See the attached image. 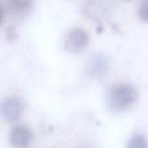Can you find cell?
<instances>
[{"label": "cell", "mask_w": 148, "mask_h": 148, "mask_svg": "<svg viewBox=\"0 0 148 148\" xmlns=\"http://www.w3.org/2000/svg\"><path fill=\"white\" fill-rule=\"evenodd\" d=\"M89 41L86 32L81 28H75L71 31L65 38V48L71 52H78L85 48Z\"/></svg>", "instance_id": "7a4b0ae2"}, {"label": "cell", "mask_w": 148, "mask_h": 148, "mask_svg": "<svg viewBox=\"0 0 148 148\" xmlns=\"http://www.w3.org/2000/svg\"><path fill=\"white\" fill-rule=\"evenodd\" d=\"M127 148H148V141L141 134H136L129 140Z\"/></svg>", "instance_id": "8992f818"}, {"label": "cell", "mask_w": 148, "mask_h": 148, "mask_svg": "<svg viewBox=\"0 0 148 148\" xmlns=\"http://www.w3.org/2000/svg\"><path fill=\"white\" fill-rule=\"evenodd\" d=\"M23 112V104L17 98H8L0 105V114L6 121L14 122L18 119Z\"/></svg>", "instance_id": "3957f363"}, {"label": "cell", "mask_w": 148, "mask_h": 148, "mask_svg": "<svg viewBox=\"0 0 148 148\" xmlns=\"http://www.w3.org/2000/svg\"><path fill=\"white\" fill-rule=\"evenodd\" d=\"M138 16L143 22L148 23V0H143L138 9Z\"/></svg>", "instance_id": "ba28073f"}, {"label": "cell", "mask_w": 148, "mask_h": 148, "mask_svg": "<svg viewBox=\"0 0 148 148\" xmlns=\"http://www.w3.org/2000/svg\"><path fill=\"white\" fill-rule=\"evenodd\" d=\"M135 88L128 84H119L111 87L107 93V105L113 112L129 108L137 99Z\"/></svg>", "instance_id": "6da1fadb"}, {"label": "cell", "mask_w": 148, "mask_h": 148, "mask_svg": "<svg viewBox=\"0 0 148 148\" xmlns=\"http://www.w3.org/2000/svg\"><path fill=\"white\" fill-rule=\"evenodd\" d=\"M3 18H4V13H3V10H2V7L0 6V25L2 24V21H3Z\"/></svg>", "instance_id": "9c48e42d"}, {"label": "cell", "mask_w": 148, "mask_h": 148, "mask_svg": "<svg viewBox=\"0 0 148 148\" xmlns=\"http://www.w3.org/2000/svg\"><path fill=\"white\" fill-rule=\"evenodd\" d=\"M33 140L32 131L25 126L18 125L12 129L10 134V142L15 148H28Z\"/></svg>", "instance_id": "277c9868"}, {"label": "cell", "mask_w": 148, "mask_h": 148, "mask_svg": "<svg viewBox=\"0 0 148 148\" xmlns=\"http://www.w3.org/2000/svg\"><path fill=\"white\" fill-rule=\"evenodd\" d=\"M32 1V0H8V3L13 10L22 12L26 10L31 5Z\"/></svg>", "instance_id": "52a82bcc"}, {"label": "cell", "mask_w": 148, "mask_h": 148, "mask_svg": "<svg viewBox=\"0 0 148 148\" xmlns=\"http://www.w3.org/2000/svg\"><path fill=\"white\" fill-rule=\"evenodd\" d=\"M108 67L109 62L107 58L101 54H97L91 58L88 71L92 76L101 77L107 71Z\"/></svg>", "instance_id": "5b68a950"}, {"label": "cell", "mask_w": 148, "mask_h": 148, "mask_svg": "<svg viewBox=\"0 0 148 148\" xmlns=\"http://www.w3.org/2000/svg\"><path fill=\"white\" fill-rule=\"evenodd\" d=\"M80 148H90V147H87V146H83V147H80Z\"/></svg>", "instance_id": "30bf717a"}]
</instances>
